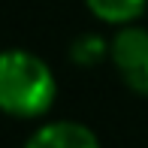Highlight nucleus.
Returning a JSON list of instances; mask_svg holds the SVG:
<instances>
[{
	"label": "nucleus",
	"instance_id": "20e7f679",
	"mask_svg": "<svg viewBox=\"0 0 148 148\" xmlns=\"http://www.w3.org/2000/svg\"><path fill=\"white\" fill-rule=\"evenodd\" d=\"M85 3H88V9L100 18V21L127 27V24H133L145 12L148 0H85Z\"/></svg>",
	"mask_w": 148,
	"mask_h": 148
},
{
	"label": "nucleus",
	"instance_id": "f257e3e1",
	"mask_svg": "<svg viewBox=\"0 0 148 148\" xmlns=\"http://www.w3.org/2000/svg\"><path fill=\"white\" fill-rule=\"evenodd\" d=\"M58 79L42 58L9 49L0 58V106L12 118H39L55 106Z\"/></svg>",
	"mask_w": 148,
	"mask_h": 148
},
{
	"label": "nucleus",
	"instance_id": "f03ea898",
	"mask_svg": "<svg viewBox=\"0 0 148 148\" xmlns=\"http://www.w3.org/2000/svg\"><path fill=\"white\" fill-rule=\"evenodd\" d=\"M109 42H112L109 60L118 70L121 82L133 94L148 97V30L139 24H127Z\"/></svg>",
	"mask_w": 148,
	"mask_h": 148
},
{
	"label": "nucleus",
	"instance_id": "39448f33",
	"mask_svg": "<svg viewBox=\"0 0 148 148\" xmlns=\"http://www.w3.org/2000/svg\"><path fill=\"white\" fill-rule=\"evenodd\" d=\"M109 55H112V42H106L97 33H82L70 45V58L79 66H97L100 60H106Z\"/></svg>",
	"mask_w": 148,
	"mask_h": 148
},
{
	"label": "nucleus",
	"instance_id": "7ed1b4c3",
	"mask_svg": "<svg viewBox=\"0 0 148 148\" xmlns=\"http://www.w3.org/2000/svg\"><path fill=\"white\" fill-rule=\"evenodd\" d=\"M24 148H100V139L82 121H49L30 133Z\"/></svg>",
	"mask_w": 148,
	"mask_h": 148
}]
</instances>
